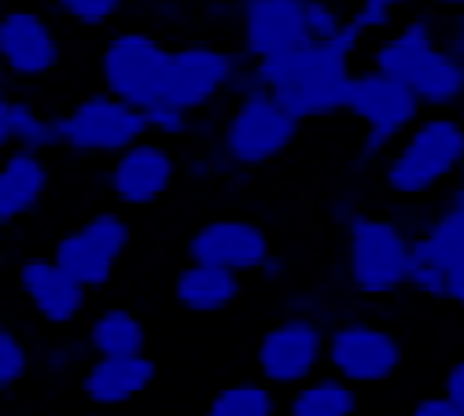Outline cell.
Masks as SVG:
<instances>
[{
	"label": "cell",
	"instance_id": "cell-7",
	"mask_svg": "<svg viewBox=\"0 0 464 416\" xmlns=\"http://www.w3.org/2000/svg\"><path fill=\"white\" fill-rule=\"evenodd\" d=\"M401 362H405L401 339L376 321L351 317L324 332V365L346 383H354L358 391L387 383L401 369Z\"/></svg>",
	"mask_w": 464,
	"mask_h": 416
},
{
	"label": "cell",
	"instance_id": "cell-36",
	"mask_svg": "<svg viewBox=\"0 0 464 416\" xmlns=\"http://www.w3.org/2000/svg\"><path fill=\"white\" fill-rule=\"evenodd\" d=\"M369 5H380V8H387V12H401V8H410L413 5V0H369Z\"/></svg>",
	"mask_w": 464,
	"mask_h": 416
},
{
	"label": "cell",
	"instance_id": "cell-1",
	"mask_svg": "<svg viewBox=\"0 0 464 416\" xmlns=\"http://www.w3.org/2000/svg\"><path fill=\"white\" fill-rule=\"evenodd\" d=\"M464 162V126L450 111H428L405 130L387 159L383 185L401 199H424L442 189Z\"/></svg>",
	"mask_w": 464,
	"mask_h": 416
},
{
	"label": "cell",
	"instance_id": "cell-31",
	"mask_svg": "<svg viewBox=\"0 0 464 416\" xmlns=\"http://www.w3.org/2000/svg\"><path fill=\"white\" fill-rule=\"evenodd\" d=\"M442 394L453 398L457 405H464V365H460V362H453V365L446 369V376H442Z\"/></svg>",
	"mask_w": 464,
	"mask_h": 416
},
{
	"label": "cell",
	"instance_id": "cell-30",
	"mask_svg": "<svg viewBox=\"0 0 464 416\" xmlns=\"http://www.w3.org/2000/svg\"><path fill=\"white\" fill-rule=\"evenodd\" d=\"M413 416H464V405H457L453 398H446V394L439 391V394L417 398V401H413Z\"/></svg>",
	"mask_w": 464,
	"mask_h": 416
},
{
	"label": "cell",
	"instance_id": "cell-16",
	"mask_svg": "<svg viewBox=\"0 0 464 416\" xmlns=\"http://www.w3.org/2000/svg\"><path fill=\"white\" fill-rule=\"evenodd\" d=\"M155 383V362L137 353H92V365L82 372V394L96 409H119L137 401Z\"/></svg>",
	"mask_w": 464,
	"mask_h": 416
},
{
	"label": "cell",
	"instance_id": "cell-2",
	"mask_svg": "<svg viewBox=\"0 0 464 416\" xmlns=\"http://www.w3.org/2000/svg\"><path fill=\"white\" fill-rule=\"evenodd\" d=\"M299 130L303 122L269 89L247 82L221 126V155L237 169H262L295 148Z\"/></svg>",
	"mask_w": 464,
	"mask_h": 416
},
{
	"label": "cell",
	"instance_id": "cell-13",
	"mask_svg": "<svg viewBox=\"0 0 464 416\" xmlns=\"http://www.w3.org/2000/svg\"><path fill=\"white\" fill-rule=\"evenodd\" d=\"M181 173V162L162 140H133L130 148L114 151L111 162V196L126 207H151L162 199Z\"/></svg>",
	"mask_w": 464,
	"mask_h": 416
},
{
	"label": "cell",
	"instance_id": "cell-5",
	"mask_svg": "<svg viewBox=\"0 0 464 416\" xmlns=\"http://www.w3.org/2000/svg\"><path fill=\"white\" fill-rule=\"evenodd\" d=\"M343 114H351L354 122H362V130H365L362 151L369 159H380L424 114V107L417 103V96L410 92L405 82L369 67V71H351Z\"/></svg>",
	"mask_w": 464,
	"mask_h": 416
},
{
	"label": "cell",
	"instance_id": "cell-10",
	"mask_svg": "<svg viewBox=\"0 0 464 416\" xmlns=\"http://www.w3.org/2000/svg\"><path fill=\"white\" fill-rule=\"evenodd\" d=\"M130 244H133L130 221L122 214H114V210H100L55 244L52 262L60 266L78 287L96 291V287L111 284V276H114V269H119V262L126 258Z\"/></svg>",
	"mask_w": 464,
	"mask_h": 416
},
{
	"label": "cell",
	"instance_id": "cell-37",
	"mask_svg": "<svg viewBox=\"0 0 464 416\" xmlns=\"http://www.w3.org/2000/svg\"><path fill=\"white\" fill-rule=\"evenodd\" d=\"M0 255H5V240H0Z\"/></svg>",
	"mask_w": 464,
	"mask_h": 416
},
{
	"label": "cell",
	"instance_id": "cell-27",
	"mask_svg": "<svg viewBox=\"0 0 464 416\" xmlns=\"http://www.w3.org/2000/svg\"><path fill=\"white\" fill-rule=\"evenodd\" d=\"M30 346L23 335H15L8 324H0V394L15 391L30 372Z\"/></svg>",
	"mask_w": 464,
	"mask_h": 416
},
{
	"label": "cell",
	"instance_id": "cell-29",
	"mask_svg": "<svg viewBox=\"0 0 464 416\" xmlns=\"http://www.w3.org/2000/svg\"><path fill=\"white\" fill-rule=\"evenodd\" d=\"M52 5L82 26H103L122 12L126 0H52Z\"/></svg>",
	"mask_w": 464,
	"mask_h": 416
},
{
	"label": "cell",
	"instance_id": "cell-3",
	"mask_svg": "<svg viewBox=\"0 0 464 416\" xmlns=\"http://www.w3.org/2000/svg\"><path fill=\"white\" fill-rule=\"evenodd\" d=\"M405 287L439 306H464V199L460 189L439 207V214L410 236V276Z\"/></svg>",
	"mask_w": 464,
	"mask_h": 416
},
{
	"label": "cell",
	"instance_id": "cell-23",
	"mask_svg": "<svg viewBox=\"0 0 464 416\" xmlns=\"http://www.w3.org/2000/svg\"><path fill=\"white\" fill-rule=\"evenodd\" d=\"M358 405H362L358 387L328 369V372H314L310 380L295 383L284 409L292 416H354Z\"/></svg>",
	"mask_w": 464,
	"mask_h": 416
},
{
	"label": "cell",
	"instance_id": "cell-14",
	"mask_svg": "<svg viewBox=\"0 0 464 416\" xmlns=\"http://www.w3.org/2000/svg\"><path fill=\"white\" fill-rule=\"evenodd\" d=\"M63 48L41 12L15 8L0 15V67L15 78H44L60 67Z\"/></svg>",
	"mask_w": 464,
	"mask_h": 416
},
{
	"label": "cell",
	"instance_id": "cell-24",
	"mask_svg": "<svg viewBox=\"0 0 464 416\" xmlns=\"http://www.w3.org/2000/svg\"><path fill=\"white\" fill-rule=\"evenodd\" d=\"M85 346L92 353H137L148 346V328L130 306H107L89 321Z\"/></svg>",
	"mask_w": 464,
	"mask_h": 416
},
{
	"label": "cell",
	"instance_id": "cell-21",
	"mask_svg": "<svg viewBox=\"0 0 464 416\" xmlns=\"http://www.w3.org/2000/svg\"><path fill=\"white\" fill-rule=\"evenodd\" d=\"M244 295V276L221 266L188 262L173 276V303L185 314H225Z\"/></svg>",
	"mask_w": 464,
	"mask_h": 416
},
{
	"label": "cell",
	"instance_id": "cell-8",
	"mask_svg": "<svg viewBox=\"0 0 464 416\" xmlns=\"http://www.w3.org/2000/svg\"><path fill=\"white\" fill-rule=\"evenodd\" d=\"M55 133L60 144L82 155H114L130 148L133 140L148 137L144 111L111 96L107 89L82 96L67 114L55 118Z\"/></svg>",
	"mask_w": 464,
	"mask_h": 416
},
{
	"label": "cell",
	"instance_id": "cell-28",
	"mask_svg": "<svg viewBox=\"0 0 464 416\" xmlns=\"http://www.w3.org/2000/svg\"><path fill=\"white\" fill-rule=\"evenodd\" d=\"M144 126L159 140H178L192 130V114H185L181 107H173L166 100H155V103L144 107Z\"/></svg>",
	"mask_w": 464,
	"mask_h": 416
},
{
	"label": "cell",
	"instance_id": "cell-35",
	"mask_svg": "<svg viewBox=\"0 0 464 416\" xmlns=\"http://www.w3.org/2000/svg\"><path fill=\"white\" fill-rule=\"evenodd\" d=\"M424 5L435 8V12H446V15H450V12H460L464 0H424Z\"/></svg>",
	"mask_w": 464,
	"mask_h": 416
},
{
	"label": "cell",
	"instance_id": "cell-12",
	"mask_svg": "<svg viewBox=\"0 0 464 416\" xmlns=\"http://www.w3.org/2000/svg\"><path fill=\"white\" fill-rule=\"evenodd\" d=\"M269 251H273V240H269L266 225H258L251 218H232V214L196 225L185 244L188 262L221 266L240 276H251Z\"/></svg>",
	"mask_w": 464,
	"mask_h": 416
},
{
	"label": "cell",
	"instance_id": "cell-18",
	"mask_svg": "<svg viewBox=\"0 0 464 416\" xmlns=\"http://www.w3.org/2000/svg\"><path fill=\"white\" fill-rule=\"evenodd\" d=\"M346 85H351V63H324V67H310L295 78L273 85L269 92L292 111L299 122H317V118L343 114Z\"/></svg>",
	"mask_w": 464,
	"mask_h": 416
},
{
	"label": "cell",
	"instance_id": "cell-32",
	"mask_svg": "<svg viewBox=\"0 0 464 416\" xmlns=\"http://www.w3.org/2000/svg\"><path fill=\"white\" fill-rule=\"evenodd\" d=\"M255 273H258L262 280H269V284H280V280H284V273H287V262H284L280 255H273V251H269Z\"/></svg>",
	"mask_w": 464,
	"mask_h": 416
},
{
	"label": "cell",
	"instance_id": "cell-9",
	"mask_svg": "<svg viewBox=\"0 0 464 416\" xmlns=\"http://www.w3.org/2000/svg\"><path fill=\"white\" fill-rule=\"evenodd\" d=\"M324 324L321 317L287 314L269 324L255 343V369L258 380L273 391H292L295 383L310 380L324 365Z\"/></svg>",
	"mask_w": 464,
	"mask_h": 416
},
{
	"label": "cell",
	"instance_id": "cell-20",
	"mask_svg": "<svg viewBox=\"0 0 464 416\" xmlns=\"http://www.w3.org/2000/svg\"><path fill=\"white\" fill-rule=\"evenodd\" d=\"M442 44V26L435 15L420 12L413 19H405L398 30H387L380 37V44L372 48V67L398 78V82H410L424 63L428 55Z\"/></svg>",
	"mask_w": 464,
	"mask_h": 416
},
{
	"label": "cell",
	"instance_id": "cell-15",
	"mask_svg": "<svg viewBox=\"0 0 464 416\" xmlns=\"http://www.w3.org/2000/svg\"><path fill=\"white\" fill-rule=\"evenodd\" d=\"M19 291L26 306L52 328H71L85 314L89 291L78 287L52 258H26L19 266Z\"/></svg>",
	"mask_w": 464,
	"mask_h": 416
},
{
	"label": "cell",
	"instance_id": "cell-33",
	"mask_svg": "<svg viewBox=\"0 0 464 416\" xmlns=\"http://www.w3.org/2000/svg\"><path fill=\"white\" fill-rule=\"evenodd\" d=\"M292 314H306V317H321V314H324V299H317V295H299V299L292 303Z\"/></svg>",
	"mask_w": 464,
	"mask_h": 416
},
{
	"label": "cell",
	"instance_id": "cell-4",
	"mask_svg": "<svg viewBox=\"0 0 464 416\" xmlns=\"http://www.w3.org/2000/svg\"><path fill=\"white\" fill-rule=\"evenodd\" d=\"M346 228V280L358 295H394L410 276V232L380 214H351Z\"/></svg>",
	"mask_w": 464,
	"mask_h": 416
},
{
	"label": "cell",
	"instance_id": "cell-26",
	"mask_svg": "<svg viewBox=\"0 0 464 416\" xmlns=\"http://www.w3.org/2000/svg\"><path fill=\"white\" fill-rule=\"evenodd\" d=\"M8 130H12V148H26V151H48L60 144L55 133V118L44 114L34 100H8Z\"/></svg>",
	"mask_w": 464,
	"mask_h": 416
},
{
	"label": "cell",
	"instance_id": "cell-22",
	"mask_svg": "<svg viewBox=\"0 0 464 416\" xmlns=\"http://www.w3.org/2000/svg\"><path fill=\"white\" fill-rule=\"evenodd\" d=\"M405 85H410V92L417 96V103L424 111H453L464 100V59H460V52L439 44L428 55V63Z\"/></svg>",
	"mask_w": 464,
	"mask_h": 416
},
{
	"label": "cell",
	"instance_id": "cell-34",
	"mask_svg": "<svg viewBox=\"0 0 464 416\" xmlns=\"http://www.w3.org/2000/svg\"><path fill=\"white\" fill-rule=\"evenodd\" d=\"M12 148V130H8V96H0V155Z\"/></svg>",
	"mask_w": 464,
	"mask_h": 416
},
{
	"label": "cell",
	"instance_id": "cell-19",
	"mask_svg": "<svg viewBox=\"0 0 464 416\" xmlns=\"http://www.w3.org/2000/svg\"><path fill=\"white\" fill-rule=\"evenodd\" d=\"M48 162L44 151H26V148H8L0 155V228H8L30 214L48 196Z\"/></svg>",
	"mask_w": 464,
	"mask_h": 416
},
{
	"label": "cell",
	"instance_id": "cell-6",
	"mask_svg": "<svg viewBox=\"0 0 464 416\" xmlns=\"http://www.w3.org/2000/svg\"><path fill=\"white\" fill-rule=\"evenodd\" d=\"M240 78H244V52L203 41L181 44L166 52L159 100L181 107L185 114H199L210 103H218Z\"/></svg>",
	"mask_w": 464,
	"mask_h": 416
},
{
	"label": "cell",
	"instance_id": "cell-11",
	"mask_svg": "<svg viewBox=\"0 0 464 416\" xmlns=\"http://www.w3.org/2000/svg\"><path fill=\"white\" fill-rule=\"evenodd\" d=\"M166 44L148 30H119L111 34L100 52V85L133 107H148L162 92Z\"/></svg>",
	"mask_w": 464,
	"mask_h": 416
},
{
	"label": "cell",
	"instance_id": "cell-25",
	"mask_svg": "<svg viewBox=\"0 0 464 416\" xmlns=\"http://www.w3.org/2000/svg\"><path fill=\"white\" fill-rule=\"evenodd\" d=\"M210 416H276L280 412V398L269 383L262 380H244V383H228L221 387L210 405Z\"/></svg>",
	"mask_w": 464,
	"mask_h": 416
},
{
	"label": "cell",
	"instance_id": "cell-17",
	"mask_svg": "<svg viewBox=\"0 0 464 416\" xmlns=\"http://www.w3.org/2000/svg\"><path fill=\"white\" fill-rule=\"evenodd\" d=\"M295 41H306V0H244L240 44L247 59L273 55Z\"/></svg>",
	"mask_w": 464,
	"mask_h": 416
}]
</instances>
